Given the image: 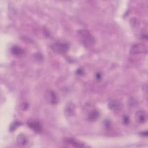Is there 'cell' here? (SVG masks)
Instances as JSON below:
<instances>
[{
  "mask_svg": "<svg viewBox=\"0 0 148 148\" xmlns=\"http://www.w3.org/2000/svg\"><path fill=\"white\" fill-rule=\"evenodd\" d=\"M81 42L87 47L92 46L95 42V38L87 29H80L77 32Z\"/></svg>",
  "mask_w": 148,
  "mask_h": 148,
  "instance_id": "1",
  "label": "cell"
},
{
  "mask_svg": "<svg viewBox=\"0 0 148 148\" xmlns=\"http://www.w3.org/2000/svg\"><path fill=\"white\" fill-rule=\"evenodd\" d=\"M51 49L59 54H64L69 49V45L66 42H56L51 46Z\"/></svg>",
  "mask_w": 148,
  "mask_h": 148,
  "instance_id": "2",
  "label": "cell"
},
{
  "mask_svg": "<svg viewBox=\"0 0 148 148\" xmlns=\"http://www.w3.org/2000/svg\"><path fill=\"white\" fill-rule=\"evenodd\" d=\"M147 51V47L143 43H136L133 45L130 49V52L132 54H138L146 53Z\"/></svg>",
  "mask_w": 148,
  "mask_h": 148,
  "instance_id": "3",
  "label": "cell"
},
{
  "mask_svg": "<svg viewBox=\"0 0 148 148\" xmlns=\"http://www.w3.org/2000/svg\"><path fill=\"white\" fill-rule=\"evenodd\" d=\"M45 98L47 102L51 105H56L58 102V98L56 93L51 90H48L46 91Z\"/></svg>",
  "mask_w": 148,
  "mask_h": 148,
  "instance_id": "4",
  "label": "cell"
},
{
  "mask_svg": "<svg viewBox=\"0 0 148 148\" xmlns=\"http://www.w3.org/2000/svg\"><path fill=\"white\" fill-rule=\"evenodd\" d=\"M27 125L32 131L36 132H40L42 130V127L40 122L35 120H29L27 122Z\"/></svg>",
  "mask_w": 148,
  "mask_h": 148,
  "instance_id": "5",
  "label": "cell"
},
{
  "mask_svg": "<svg viewBox=\"0 0 148 148\" xmlns=\"http://www.w3.org/2000/svg\"><path fill=\"white\" fill-rule=\"evenodd\" d=\"M122 107L123 105L121 102L117 99H112L108 103L109 109L113 112H118L120 110L122 109Z\"/></svg>",
  "mask_w": 148,
  "mask_h": 148,
  "instance_id": "6",
  "label": "cell"
},
{
  "mask_svg": "<svg viewBox=\"0 0 148 148\" xmlns=\"http://www.w3.org/2000/svg\"><path fill=\"white\" fill-rule=\"evenodd\" d=\"M136 121L140 124H144L147 120V116L145 111L139 110L135 113Z\"/></svg>",
  "mask_w": 148,
  "mask_h": 148,
  "instance_id": "7",
  "label": "cell"
},
{
  "mask_svg": "<svg viewBox=\"0 0 148 148\" xmlns=\"http://www.w3.org/2000/svg\"><path fill=\"white\" fill-rule=\"evenodd\" d=\"M64 142L67 145H71L73 147H83L84 146V144L78 142L77 140H75L73 138H64Z\"/></svg>",
  "mask_w": 148,
  "mask_h": 148,
  "instance_id": "8",
  "label": "cell"
},
{
  "mask_svg": "<svg viewBox=\"0 0 148 148\" xmlns=\"http://www.w3.org/2000/svg\"><path fill=\"white\" fill-rule=\"evenodd\" d=\"M16 141H17V144L21 146H25L28 142V140H27V138L25 136V135H24V134H20V135H18L17 136Z\"/></svg>",
  "mask_w": 148,
  "mask_h": 148,
  "instance_id": "9",
  "label": "cell"
},
{
  "mask_svg": "<svg viewBox=\"0 0 148 148\" xmlns=\"http://www.w3.org/2000/svg\"><path fill=\"white\" fill-rule=\"evenodd\" d=\"M65 113L67 116H73L75 113V106L72 103H69L66 105L65 109Z\"/></svg>",
  "mask_w": 148,
  "mask_h": 148,
  "instance_id": "10",
  "label": "cell"
},
{
  "mask_svg": "<svg viewBox=\"0 0 148 148\" xmlns=\"http://www.w3.org/2000/svg\"><path fill=\"white\" fill-rule=\"evenodd\" d=\"M11 53L16 56H22L24 53V50L18 46H13L10 49Z\"/></svg>",
  "mask_w": 148,
  "mask_h": 148,
  "instance_id": "11",
  "label": "cell"
},
{
  "mask_svg": "<svg viewBox=\"0 0 148 148\" xmlns=\"http://www.w3.org/2000/svg\"><path fill=\"white\" fill-rule=\"evenodd\" d=\"M99 116V113L97 110H94L90 112L88 114V120L91 121L97 120Z\"/></svg>",
  "mask_w": 148,
  "mask_h": 148,
  "instance_id": "12",
  "label": "cell"
},
{
  "mask_svg": "<svg viewBox=\"0 0 148 148\" xmlns=\"http://www.w3.org/2000/svg\"><path fill=\"white\" fill-rule=\"evenodd\" d=\"M128 103H129V105H130L131 107H133V106H135L136 105L137 101L135 100V99L131 98L129 99Z\"/></svg>",
  "mask_w": 148,
  "mask_h": 148,
  "instance_id": "13",
  "label": "cell"
},
{
  "mask_svg": "<svg viewBox=\"0 0 148 148\" xmlns=\"http://www.w3.org/2000/svg\"><path fill=\"white\" fill-rule=\"evenodd\" d=\"M20 124V122H18V121H15L10 126V131H13V130H15V129L18 127L19 126V124Z\"/></svg>",
  "mask_w": 148,
  "mask_h": 148,
  "instance_id": "14",
  "label": "cell"
},
{
  "mask_svg": "<svg viewBox=\"0 0 148 148\" xmlns=\"http://www.w3.org/2000/svg\"><path fill=\"white\" fill-rule=\"evenodd\" d=\"M123 121L124 123V124H128L130 123V117L127 116V115H124L123 117Z\"/></svg>",
  "mask_w": 148,
  "mask_h": 148,
  "instance_id": "15",
  "label": "cell"
},
{
  "mask_svg": "<svg viewBox=\"0 0 148 148\" xmlns=\"http://www.w3.org/2000/svg\"><path fill=\"white\" fill-rule=\"evenodd\" d=\"M84 70L82 68H78L76 71V73L77 75H79V76H82L84 74Z\"/></svg>",
  "mask_w": 148,
  "mask_h": 148,
  "instance_id": "16",
  "label": "cell"
},
{
  "mask_svg": "<svg viewBox=\"0 0 148 148\" xmlns=\"http://www.w3.org/2000/svg\"><path fill=\"white\" fill-rule=\"evenodd\" d=\"M95 79L97 80H100L102 79V74L99 72H97L95 74Z\"/></svg>",
  "mask_w": 148,
  "mask_h": 148,
  "instance_id": "17",
  "label": "cell"
},
{
  "mask_svg": "<svg viewBox=\"0 0 148 148\" xmlns=\"http://www.w3.org/2000/svg\"><path fill=\"white\" fill-rule=\"evenodd\" d=\"M141 37L143 39H147V35L146 32H142L141 34Z\"/></svg>",
  "mask_w": 148,
  "mask_h": 148,
  "instance_id": "18",
  "label": "cell"
}]
</instances>
